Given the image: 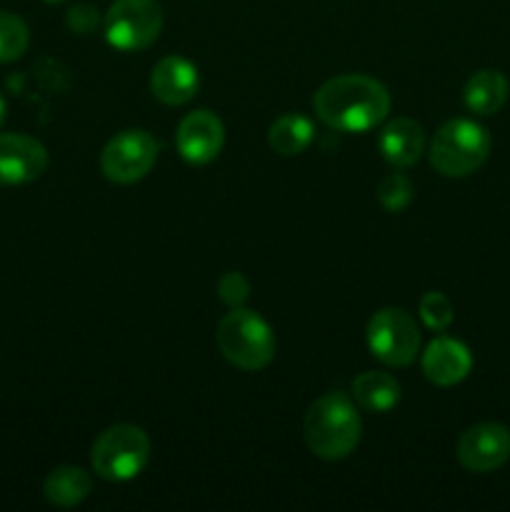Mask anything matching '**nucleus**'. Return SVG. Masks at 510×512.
<instances>
[{
  "instance_id": "25",
  "label": "nucleus",
  "mask_w": 510,
  "mask_h": 512,
  "mask_svg": "<svg viewBox=\"0 0 510 512\" xmlns=\"http://www.w3.org/2000/svg\"><path fill=\"white\" fill-rule=\"evenodd\" d=\"M43 3H48V5H58V3H63V0H43Z\"/></svg>"
},
{
  "instance_id": "14",
  "label": "nucleus",
  "mask_w": 510,
  "mask_h": 512,
  "mask_svg": "<svg viewBox=\"0 0 510 512\" xmlns=\"http://www.w3.org/2000/svg\"><path fill=\"white\" fill-rule=\"evenodd\" d=\"M380 155L385 163L393 168L405 170L420 160L425 150V133L423 125L415 123L413 118H395L380 130L378 138Z\"/></svg>"
},
{
  "instance_id": "20",
  "label": "nucleus",
  "mask_w": 510,
  "mask_h": 512,
  "mask_svg": "<svg viewBox=\"0 0 510 512\" xmlns=\"http://www.w3.org/2000/svg\"><path fill=\"white\" fill-rule=\"evenodd\" d=\"M415 188L403 173H390L380 180L378 185V200L388 213H403L410 203H413Z\"/></svg>"
},
{
  "instance_id": "21",
  "label": "nucleus",
  "mask_w": 510,
  "mask_h": 512,
  "mask_svg": "<svg viewBox=\"0 0 510 512\" xmlns=\"http://www.w3.org/2000/svg\"><path fill=\"white\" fill-rule=\"evenodd\" d=\"M418 315L425 328L435 330V333H445L450 328V323H453V305H450V300L443 293L430 290V293H425L420 298Z\"/></svg>"
},
{
  "instance_id": "15",
  "label": "nucleus",
  "mask_w": 510,
  "mask_h": 512,
  "mask_svg": "<svg viewBox=\"0 0 510 512\" xmlns=\"http://www.w3.org/2000/svg\"><path fill=\"white\" fill-rule=\"evenodd\" d=\"M510 93L508 78L500 70H478L463 88V103L475 115H495Z\"/></svg>"
},
{
  "instance_id": "22",
  "label": "nucleus",
  "mask_w": 510,
  "mask_h": 512,
  "mask_svg": "<svg viewBox=\"0 0 510 512\" xmlns=\"http://www.w3.org/2000/svg\"><path fill=\"white\" fill-rule=\"evenodd\" d=\"M248 293L250 285L243 273H225L218 280V295L228 308H243V303L248 300Z\"/></svg>"
},
{
  "instance_id": "11",
  "label": "nucleus",
  "mask_w": 510,
  "mask_h": 512,
  "mask_svg": "<svg viewBox=\"0 0 510 512\" xmlns=\"http://www.w3.org/2000/svg\"><path fill=\"white\" fill-rule=\"evenodd\" d=\"M48 168V150L40 140L20 133H0V185H25Z\"/></svg>"
},
{
  "instance_id": "2",
  "label": "nucleus",
  "mask_w": 510,
  "mask_h": 512,
  "mask_svg": "<svg viewBox=\"0 0 510 512\" xmlns=\"http://www.w3.org/2000/svg\"><path fill=\"white\" fill-rule=\"evenodd\" d=\"M360 415L345 393H325L305 413L303 435L310 453L320 460H343L360 443Z\"/></svg>"
},
{
  "instance_id": "12",
  "label": "nucleus",
  "mask_w": 510,
  "mask_h": 512,
  "mask_svg": "<svg viewBox=\"0 0 510 512\" xmlns=\"http://www.w3.org/2000/svg\"><path fill=\"white\" fill-rule=\"evenodd\" d=\"M200 73L183 55H168L150 73V93L165 105H185L198 95Z\"/></svg>"
},
{
  "instance_id": "7",
  "label": "nucleus",
  "mask_w": 510,
  "mask_h": 512,
  "mask_svg": "<svg viewBox=\"0 0 510 512\" xmlns=\"http://www.w3.org/2000/svg\"><path fill=\"white\" fill-rule=\"evenodd\" d=\"M368 348L380 363L405 368L420 353V333L413 315L403 308H383L368 320Z\"/></svg>"
},
{
  "instance_id": "6",
  "label": "nucleus",
  "mask_w": 510,
  "mask_h": 512,
  "mask_svg": "<svg viewBox=\"0 0 510 512\" xmlns=\"http://www.w3.org/2000/svg\"><path fill=\"white\" fill-rule=\"evenodd\" d=\"M160 30L163 8L158 0H115L103 15L105 40L123 53H135L153 45Z\"/></svg>"
},
{
  "instance_id": "1",
  "label": "nucleus",
  "mask_w": 510,
  "mask_h": 512,
  "mask_svg": "<svg viewBox=\"0 0 510 512\" xmlns=\"http://www.w3.org/2000/svg\"><path fill=\"white\" fill-rule=\"evenodd\" d=\"M313 110L330 130L368 133L388 118L390 93L370 75H338L320 85L313 95Z\"/></svg>"
},
{
  "instance_id": "23",
  "label": "nucleus",
  "mask_w": 510,
  "mask_h": 512,
  "mask_svg": "<svg viewBox=\"0 0 510 512\" xmlns=\"http://www.w3.org/2000/svg\"><path fill=\"white\" fill-rule=\"evenodd\" d=\"M65 23L73 33L78 35H90L95 33V28L100 25V10L90 3H75L73 8L65 15Z\"/></svg>"
},
{
  "instance_id": "17",
  "label": "nucleus",
  "mask_w": 510,
  "mask_h": 512,
  "mask_svg": "<svg viewBox=\"0 0 510 512\" xmlns=\"http://www.w3.org/2000/svg\"><path fill=\"white\" fill-rule=\"evenodd\" d=\"M90 490H93V478L75 465H60L43 483L45 500L58 508H75L88 498Z\"/></svg>"
},
{
  "instance_id": "16",
  "label": "nucleus",
  "mask_w": 510,
  "mask_h": 512,
  "mask_svg": "<svg viewBox=\"0 0 510 512\" xmlns=\"http://www.w3.org/2000/svg\"><path fill=\"white\" fill-rule=\"evenodd\" d=\"M355 405L370 413H390L400 403V383L395 375L383 373V370H368L360 373L350 385Z\"/></svg>"
},
{
  "instance_id": "8",
  "label": "nucleus",
  "mask_w": 510,
  "mask_h": 512,
  "mask_svg": "<svg viewBox=\"0 0 510 512\" xmlns=\"http://www.w3.org/2000/svg\"><path fill=\"white\" fill-rule=\"evenodd\" d=\"M158 140L148 130H120L100 153V170L110 183L133 185L153 170L158 160Z\"/></svg>"
},
{
  "instance_id": "9",
  "label": "nucleus",
  "mask_w": 510,
  "mask_h": 512,
  "mask_svg": "<svg viewBox=\"0 0 510 512\" xmlns=\"http://www.w3.org/2000/svg\"><path fill=\"white\" fill-rule=\"evenodd\" d=\"M455 453L470 473H493L510 460V430L500 423L470 425L458 438Z\"/></svg>"
},
{
  "instance_id": "24",
  "label": "nucleus",
  "mask_w": 510,
  "mask_h": 512,
  "mask_svg": "<svg viewBox=\"0 0 510 512\" xmlns=\"http://www.w3.org/2000/svg\"><path fill=\"white\" fill-rule=\"evenodd\" d=\"M5 118H8V105H5L3 95H0V128L5 125Z\"/></svg>"
},
{
  "instance_id": "19",
  "label": "nucleus",
  "mask_w": 510,
  "mask_h": 512,
  "mask_svg": "<svg viewBox=\"0 0 510 512\" xmlns=\"http://www.w3.org/2000/svg\"><path fill=\"white\" fill-rule=\"evenodd\" d=\"M30 30L20 15L0 10V63H13L28 50Z\"/></svg>"
},
{
  "instance_id": "3",
  "label": "nucleus",
  "mask_w": 510,
  "mask_h": 512,
  "mask_svg": "<svg viewBox=\"0 0 510 512\" xmlns=\"http://www.w3.org/2000/svg\"><path fill=\"white\" fill-rule=\"evenodd\" d=\"M215 343L220 355L245 373L268 368L278 348L270 325L258 313L245 308H230V313L218 323Z\"/></svg>"
},
{
  "instance_id": "13",
  "label": "nucleus",
  "mask_w": 510,
  "mask_h": 512,
  "mask_svg": "<svg viewBox=\"0 0 510 512\" xmlns=\"http://www.w3.org/2000/svg\"><path fill=\"white\" fill-rule=\"evenodd\" d=\"M470 368H473V355L465 348L460 340L440 338L430 340L428 348L423 353V373L438 388H450L468 378Z\"/></svg>"
},
{
  "instance_id": "18",
  "label": "nucleus",
  "mask_w": 510,
  "mask_h": 512,
  "mask_svg": "<svg viewBox=\"0 0 510 512\" xmlns=\"http://www.w3.org/2000/svg\"><path fill=\"white\" fill-rule=\"evenodd\" d=\"M315 138L313 120L305 118L300 113H285L270 125L268 130V145L283 158H293L300 155Z\"/></svg>"
},
{
  "instance_id": "10",
  "label": "nucleus",
  "mask_w": 510,
  "mask_h": 512,
  "mask_svg": "<svg viewBox=\"0 0 510 512\" xmlns=\"http://www.w3.org/2000/svg\"><path fill=\"white\" fill-rule=\"evenodd\" d=\"M225 143L223 123L210 110H193L185 115L175 133V145L185 163L208 165L220 155Z\"/></svg>"
},
{
  "instance_id": "5",
  "label": "nucleus",
  "mask_w": 510,
  "mask_h": 512,
  "mask_svg": "<svg viewBox=\"0 0 510 512\" xmlns=\"http://www.w3.org/2000/svg\"><path fill=\"white\" fill-rule=\"evenodd\" d=\"M150 460V440L143 428L128 423L110 425L98 435L90 453V465L108 483H128L138 478Z\"/></svg>"
},
{
  "instance_id": "4",
  "label": "nucleus",
  "mask_w": 510,
  "mask_h": 512,
  "mask_svg": "<svg viewBox=\"0 0 510 512\" xmlns=\"http://www.w3.org/2000/svg\"><path fill=\"white\" fill-rule=\"evenodd\" d=\"M490 155V133L480 123L455 118L440 125L428 148L430 165L445 178H465L485 165Z\"/></svg>"
}]
</instances>
